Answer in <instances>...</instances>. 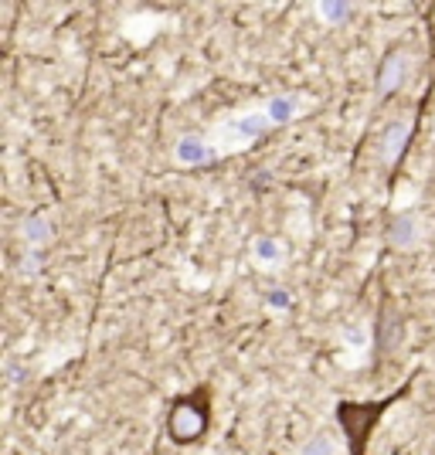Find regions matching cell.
Listing matches in <instances>:
<instances>
[{"label": "cell", "mask_w": 435, "mask_h": 455, "mask_svg": "<svg viewBox=\"0 0 435 455\" xmlns=\"http://www.w3.org/2000/svg\"><path fill=\"white\" fill-rule=\"evenodd\" d=\"M204 428H208V391H194L171 408L167 432L173 442H194Z\"/></svg>", "instance_id": "1"}, {"label": "cell", "mask_w": 435, "mask_h": 455, "mask_svg": "<svg viewBox=\"0 0 435 455\" xmlns=\"http://www.w3.org/2000/svg\"><path fill=\"white\" fill-rule=\"evenodd\" d=\"M173 156H177L180 167H204V163H211V160L218 156V150L211 147L204 136H180Z\"/></svg>", "instance_id": "2"}, {"label": "cell", "mask_w": 435, "mask_h": 455, "mask_svg": "<svg viewBox=\"0 0 435 455\" xmlns=\"http://www.w3.org/2000/svg\"><path fill=\"white\" fill-rule=\"evenodd\" d=\"M388 235H391V245L395 248H415V242H418L415 214H408V211L395 214V221H391V228H388Z\"/></svg>", "instance_id": "3"}, {"label": "cell", "mask_w": 435, "mask_h": 455, "mask_svg": "<svg viewBox=\"0 0 435 455\" xmlns=\"http://www.w3.org/2000/svg\"><path fill=\"white\" fill-rule=\"evenodd\" d=\"M405 68H408V58H405V51H395V55H388V61H384V72H381L378 78V92L381 95H391L401 85V78H405Z\"/></svg>", "instance_id": "4"}, {"label": "cell", "mask_w": 435, "mask_h": 455, "mask_svg": "<svg viewBox=\"0 0 435 455\" xmlns=\"http://www.w3.org/2000/svg\"><path fill=\"white\" fill-rule=\"evenodd\" d=\"M405 139H408V126L405 123H391L384 133H381V147H384V156L395 163L398 153H401V147H405Z\"/></svg>", "instance_id": "5"}, {"label": "cell", "mask_w": 435, "mask_h": 455, "mask_svg": "<svg viewBox=\"0 0 435 455\" xmlns=\"http://www.w3.org/2000/svg\"><path fill=\"white\" fill-rule=\"evenodd\" d=\"M255 258L262 262V266H279L283 262V242H276V238H255Z\"/></svg>", "instance_id": "6"}, {"label": "cell", "mask_w": 435, "mask_h": 455, "mask_svg": "<svg viewBox=\"0 0 435 455\" xmlns=\"http://www.w3.org/2000/svg\"><path fill=\"white\" fill-rule=\"evenodd\" d=\"M296 106H300V102H296V95H279V99H272V102H269V109H265V113H269L272 123H286V119H293V116H296Z\"/></svg>", "instance_id": "7"}, {"label": "cell", "mask_w": 435, "mask_h": 455, "mask_svg": "<svg viewBox=\"0 0 435 455\" xmlns=\"http://www.w3.org/2000/svg\"><path fill=\"white\" fill-rule=\"evenodd\" d=\"M398 340H401V316L384 313L381 316V343H384V350H395Z\"/></svg>", "instance_id": "8"}, {"label": "cell", "mask_w": 435, "mask_h": 455, "mask_svg": "<svg viewBox=\"0 0 435 455\" xmlns=\"http://www.w3.org/2000/svg\"><path fill=\"white\" fill-rule=\"evenodd\" d=\"M48 235H51V225H48L44 218H38V214H35V218H27V221H24V238H27L31 245H41Z\"/></svg>", "instance_id": "9"}, {"label": "cell", "mask_w": 435, "mask_h": 455, "mask_svg": "<svg viewBox=\"0 0 435 455\" xmlns=\"http://www.w3.org/2000/svg\"><path fill=\"white\" fill-rule=\"evenodd\" d=\"M300 455H337V445H333V438H326L320 432V435H313L303 449H300Z\"/></svg>", "instance_id": "10"}, {"label": "cell", "mask_w": 435, "mask_h": 455, "mask_svg": "<svg viewBox=\"0 0 435 455\" xmlns=\"http://www.w3.org/2000/svg\"><path fill=\"white\" fill-rule=\"evenodd\" d=\"M320 14H323V20H343L347 14H350V7L347 4H320Z\"/></svg>", "instance_id": "11"}, {"label": "cell", "mask_w": 435, "mask_h": 455, "mask_svg": "<svg viewBox=\"0 0 435 455\" xmlns=\"http://www.w3.org/2000/svg\"><path fill=\"white\" fill-rule=\"evenodd\" d=\"M269 303H272V306H286V303H289V299H286L283 292H276V296H272V299H269Z\"/></svg>", "instance_id": "12"}]
</instances>
